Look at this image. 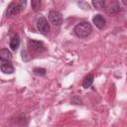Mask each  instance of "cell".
<instances>
[{
	"mask_svg": "<svg viewBox=\"0 0 127 127\" xmlns=\"http://www.w3.org/2000/svg\"><path fill=\"white\" fill-rule=\"evenodd\" d=\"M92 31V27L88 22H80L77 25H75L73 32L74 34L79 38H86L90 35Z\"/></svg>",
	"mask_w": 127,
	"mask_h": 127,
	"instance_id": "6da1fadb",
	"label": "cell"
},
{
	"mask_svg": "<svg viewBox=\"0 0 127 127\" xmlns=\"http://www.w3.org/2000/svg\"><path fill=\"white\" fill-rule=\"evenodd\" d=\"M27 5V0H20L17 4L16 3H12L8 9H7V12H6V15L7 17H14V16H17L22 10L25 9Z\"/></svg>",
	"mask_w": 127,
	"mask_h": 127,
	"instance_id": "7a4b0ae2",
	"label": "cell"
},
{
	"mask_svg": "<svg viewBox=\"0 0 127 127\" xmlns=\"http://www.w3.org/2000/svg\"><path fill=\"white\" fill-rule=\"evenodd\" d=\"M37 28L38 31L43 35H47L50 32V24L45 17H40L37 20Z\"/></svg>",
	"mask_w": 127,
	"mask_h": 127,
	"instance_id": "3957f363",
	"label": "cell"
},
{
	"mask_svg": "<svg viewBox=\"0 0 127 127\" xmlns=\"http://www.w3.org/2000/svg\"><path fill=\"white\" fill-rule=\"evenodd\" d=\"M49 19L51 23L55 26H61L63 24V16L60 12L56 10H51L49 12Z\"/></svg>",
	"mask_w": 127,
	"mask_h": 127,
	"instance_id": "277c9868",
	"label": "cell"
},
{
	"mask_svg": "<svg viewBox=\"0 0 127 127\" xmlns=\"http://www.w3.org/2000/svg\"><path fill=\"white\" fill-rule=\"evenodd\" d=\"M28 48L30 50H32L33 52H36V53H42L46 50L44 44L42 42H39V41H35V40H29L28 42Z\"/></svg>",
	"mask_w": 127,
	"mask_h": 127,
	"instance_id": "5b68a950",
	"label": "cell"
},
{
	"mask_svg": "<svg viewBox=\"0 0 127 127\" xmlns=\"http://www.w3.org/2000/svg\"><path fill=\"white\" fill-rule=\"evenodd\" d=\"M92 22H93V24L95 25V27L98 28V29H100V30L103 29V28L105 27V24H106L105 19H104L103 16L100 15V14L94 15V17L92 18Z\"/></svg>",
	"mask_w": 127,
	"mask_h": 127,
	"instance_id": "8992f818",
	"label": "cell"
},
{
	"mask_svg": "<svg viewBox=\"0 0 127 127\" xmlns=\"http://www.w3.org/2000/svg\"><path fill=\"white\" fill-rule=\"evenodd\" d=\"M1 71L3 73H6V74H10L14 71V67L12 65V64L8 63V62H5L1 64Z\"/></svg>",
	"mask_w": 127,
	"mask_h": 127,
	"instance_id": "52a82bcc",
	"label": "cell"
},
{
	"mask_svg": "<svg viewBox=\"0 0 127 127\" xmlns=\"http://www.w3.org/2000/svg\"><path fill=\"white\" fill-rule=\"evenodd\" d=\"M12 59V53L8 49L0 50V60L2 61H10Z\"/></svg>",
	"mask_w": 127,
	"mask_h": 127,
	"instance_id": "ba28073f",
	"label": "cell"
},
{
	"mask_svg": "<svg viewBox=\"0 0 127 127\" xmlns=\"http://www.w3.org/2000/svg\"><path fill=\"white\" fill-rule=\"evenodd\" d=\"M9 45H10V48H11L12 51H16L19 48V45H20V39H19V37L17 35L13 36L11 38V40H10V44Z\"/></svg>",
	"mask_w": 127,
	"mask_h": 127,
	"instance_id": "9c48e42d",
	"label": "cell"
},
{
	"mask_svg": "<svg viewBox=\"0 0 127 127\" xmlns=\"http://www.w3.org/2000/svg\"><path fill=\"white\" fill-rule=\"evenodd\" d=\"M93 79H94V76H93L92 74H87V75L84 77L83 81H82V86H83L84 88L90 87L91 84H92V82H93Z\"/></svg>",
	"mask_w": 127,
	"mask_h": 127,
	"instance_id": "30bf717a",
	"label": "cell"
},
{
	"mask_svg": "<svg viewBox=\"0 0 127 127\" xmlns=\"http://www.w3.org/2000/svg\"><path fill=\"white\" fill-rule=\"evenodd\" d=\"M92 5L98 10L103 9L105 6V0H92Z\"/></svg>",
	"mask_w": 127,
	"mask_h": 127,
	"instance_id": "8fae6325",
	"label": "cell"
},
{
	"mask_svg": "<svg viewBox=\"0 0 127 127\" xmlns=\"http://www.w3.org/2000/svg\"><path fill=\"white\" fill-rule=\"evenodd\" d=\"M31 5L34 11H38L41 9V0H31Z\"/></svg>",
	"mask_w": 127,
	"mask_h": 127,
	"instance_id": "7c38bea8",
	"label": "cell"
},
{
	"mask_svg": "<svg viewBox=\"0 0 127 127\" xmlns=\"http://www.w3.org/2000/svg\"><path fill=\"white\" fill-rule=\"evenodd\" d=\"M119 10V6L117 5V4H111L110 6H109V8H108V10H107V12L110 14H114V13H116L117 11Z\"/></svg>",
	"mask_w": 127,
	"mask_h": 127,
	"instance_id": "4fadbf2b",
	"label": "cell"
},
{
	"mask_svg": "<svg viewBox=\"0 0 127 127\" xmlns=\"http://www.w3.org/2000/svg\"><path fill=\"white\" fill-rule=\"evenodd\" d=\"M34 73L37 75H45L46 74V69L43 67H36L34 68Z\"/></svg>",
	"mask_w": 127,
	"mask_h": 127,
	"instance_id": "5bb4252c",
	"label": "cell"
},
{
	"mask_svg": "<svg viewBox=\"0 0 127 127\" xmlns=\"http://www.w3.org/2000/svg\"><path fill=\"white\" fill-rule=\"evenodd\" d=\"M22 59L24 61H29L30 60V56L27 53V51H22Z\"/></svg>",
	"mask_w": 127,
	"mask_h": 127,
	"instance_id": "9a60e30c",
	"label": "cell"
},
{
	"mask_svg": "<svg viewBox=\"0 0 127 127\" xmlns=\"http://www.w3.org/2000/svg\"><path fill=\"white\" fill-rule=\"evenodd\" d=\"M122 3H123L124 5H126V4H127V0H122Z\"/></svg>",
	"mask_w": 127,
	"mask_h": 127,
	"instance_id": "2e32d148",
	"label": "cell"
}]
</instances>
